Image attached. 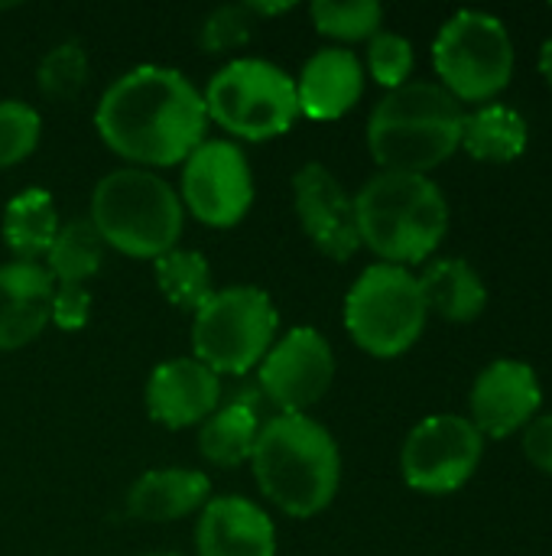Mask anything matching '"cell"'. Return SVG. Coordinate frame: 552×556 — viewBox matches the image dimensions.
Returning <instances> with one entry per match:
<instances>
[{
    "mask_svg": "<svg viewBox=\"0 0 552 556\" xmlns=\"http://www.w3.org/2000/svg\"><path fill=\"white\" fill-rule=\"evenodd\" d=\"M98 137L120 160L176 166L205 140L208 114L202 91L176 68L140 65L124 72L98 101Z\"/></svg>",
    "mask_w": 552,
    "mask_h": 556,
    "instance_id": "cell-1",
    "label": "cell"
},
{
    "mask_svg": "<svg viewBox=\"0 0 552 556\" xmlns=\"http://www.w3.org/2000/svg\"><path fill=\"white\" fill-rule=\"evenodd\" d=\"M251 469L257 489L290 518L325 511L342 482L335 437L306 414H277L260 424Z\"/></svg>",
    "mask_w": 552,
    "mask_h": 556,
    "instance_id": "cell-2",
    "label": "cell"
},
{
    "mask_svg": "<svg viewBox=\"0 0 552 556\" xmlns=\"http://www.w3.org/2000/svg\"><path fill=\"white\" fill-rule=\"evenodd\" d=\"M462 104L436 81H407L387 91L368 121V147L384 173L442 166L462 147Z\"/></svg>",
    "mask_w": 552,
    "mask_h": 556,
    "instance_id": "cell-3",
    "label": "cell"
},
{
    "mask_svg": "<svg viewBox=\"0 0 552 556\" xmlns=\"http://www.w3.org/2000/svg\"><path fill=\"white\" fill-rule=\"evenodd\" d=\"M355 218L361 244H368L381 264L407 267L426 261L442 244L449 205L429 176L381 169L355 195Z\"/></svg>",
    "mask_w": 552,
    "mask_h": 556,
    "instance_id": "cell-4",
    "label": "cell"
},
{
    "mask_svg": "<svg viewBox=\"0 0 552 556\" xmlns=\"http://www.w3.org/2000/svg\"><path fill=\"white\" fill-rule=\"evenodd\" d=\"M101 241L127 257L156 261L179 244L185 208L179 192L146 169H114L91 195V218Z\"/></svg>",
    "mask_w": 552,
    "mask_h": 556,
    "instance_id": "cell-5",
    "label": "cell"
},
{
    "mask_svg": "<svg viewBox=\"0 0 552 556\" xmlns=\"http://www.w3.org/2000/svg\"><path fill=\"white\" fill-rule=\"evenodd\" d=\"M205 114L238 140L283 137L296 117V81L267 59H234L211 75L205 94Z\"/></svg>",
    "mask_w": 552,
    "mask_h": 556,
    "instance_id": "cell-6",
    "label": "cell"
},
{
    "mask_svg": "<svg viewBox=\"0 0 552 556\" xmlns=\"http://www.w3.org/2000/svg\"><path fill=\"white\" fill-rule=\"evenodd\" d=\"M277 329L280 313L260 287L241 283L215 290L211 300L195 313L192 358L215 375H247L277 342Z\"/></svg>",
    "mask_w": 552,
    "mask_h": 556,
    "instance_id": "cell-7",
    "label": "cell"
},
{
    "mask_svg": "<svg viewBox=\"0 0 552 556\" xmlns=\"http://www.w3.org/2000/svg\"><path fill=\"white\" fill-rule=\"evenodd\" d=\"M426 303L407 267L371 264L345 296V329L374 358L410 352L426 329Z\"/></svg>",
    "mask_w": 552,
    "mask_h": 556,
    "instance_id": "cell-8",
    "label": "cell"
},
{
    "mask_svg": "<svg viewBox=\"0 0 552 556\" xmlns=\"http://www.w3.org/2000/svg\"><path fill=\"white\" fill-rule=\"evenodd\" d=\"M433 65L455 101H491L514 75L511 33L491 13L459 10L433 42Z\"/></svg>",
    "mask_w": 552,
    "mask_h": 556,
    "instance_id": "cell-9",
    "label": "cell"
},
{
    "mask_svg": "<svg viewBox=\"0 0 552 556\" xmlns=\"http://www.w3.org/2000/svg\"><path fill=\"white\" fill-rule=\"evenodd\" d=\"M485 456V437L472 420L455 414H436L420 420L400 453L403 479L423 495H452L478 469Z\"/></svg>",
    "mask_w": 552,
    "mask_h": 556,
    "instance_id": "cell-10",
    "label": "cell"
},
{
    "mask_svg": "<svg viewBox=\"0 0 552 556\" xmlns=\"http://www.w3.org/2000/svg\"><path fill=\"white\" fill-rule=\"evenodd\" d=\"M182 208L202 225L234 228L254 205V173L231 140H202L182 166Z\"/></svg>",
    "mask_w": 552,
    "mask_h": 556,
    "instance_id": "cell-11",
    "label": "cell"
},
{
    "mask_svg": "<svg viewBox=\"0 0 552 556\" xmlns=\"http://www.w3.org/2000/svg\"><path fill=\"white\" fill-rule=\"evenodd\" d=\"M335 381V355L319 329L299 326L270 345L260 362L257 388L280 414H306Z\"/></svg>",
    "mask_w": 552,
    "mask_h": 556,
    "instance_id": "cell-12",
    "label": "cell"
},
{
    "mask_svg": "<svg viewBox=\"0 0 552 556\" xmlns=\"http://www.w3.org/2000/svg\"><path fill=\"white\" fill-rule=\"evenodd\" d=\"M293 205L306 238L329 261H351L361 248L355 199L322 163H306L293 176Z\"/></svg>",
    "mask_w": 552,
    "mask_h": 556,
    "instance_id": "cell-13",
    "label": "cell"
},
{
    "mask_svg": "<svg viewBox=\"0 0 552 556\" xmlns=\"http://www.w3.org/2000/svg\"><path fill=\"white\" fill-rule=\"evenodd\" d=\"M540 381L527 362H491L472 388V424L482 437L504 440L527 427L540 410Z\"/></svg>",
    "mask_w": 552,
    "mask_h": 556,
    "instance_id": "cell-14",
    "label": "cell"
},
{
    "mask_svg": "<svg viewBox=\"0 0 552 556\" xmlns=\"http://www.w3.org/2000/svg\"><path fill=\"white\" fill-rule=\"evenodd\" d=\"M221 407V378L198 358L159 362L146 381V410L166 430L205 424Z\"/></svg>",
    "mask_w": 552,
    "mask_h": 556,
    "instance_id": "cell-15",
    "label": "cell"
},
{
    "mask_svg": "<svg viewBox=\"0 0 552 556\" xmlns=\"http://www.w3.org/2000/svg\"><path fill=\"white\" fill-rule=\"evenodd\" d=\"M198 556H277V531L270 515L244 498H208L195 528Z\"/></svg>",
    "mask_w": 552,
    "mask_h": 556,
    "instance_id": "cell-16",
    "label": "cell"
},
{
    "mask_svg": "<svg viewBox=\"0 0 552 556\" xmlns=\"http://www.w3.org/2000/svg\"><path fill=\"white\" fill-rule=\"evenodd\" d=\"M364 91V65L351 49H319L296 78L299 114L312 121H338L348 114Z\"/></svg>",
    "mask_w": 552,
    "mask_h": 556,
    "instance_id": "cell-17",
    "label": "cell"
},
{
    "mask_svg": "<svg viewBox=\"0 0 552 556\" xmlns=\"http://www.w3.org/2000/svg\"><path fill=\"white\" fill-rule=\"evenodd\" d=\"M52 277L39 264H0V352H16L42 336L52 309Z\"/></svg>",
    "mask_w": 552,
    "mask_h": 556,
    "instance_id": "cell-18",
    "label": "cell"
},
{
    "mask_svg": "<svg viewBox=\"0 0 552 556\" xmlns=\"http://www.w3.org/2000/svg\"><path fill=\"white\" fill-rule=\"evenodd\" d=\"M208 498H211V482L205 472L169 466V469H150L133 482V489L127 492V511L143 525H169L205 508Z\"/></svg>",
    "mask_w": 552,
    "mask_h": 556,
    "instance_id": "cell-19",
    "label": "cell"
},
{
    "mask_svg": "<svg viewBox=\"0 0 552 556\" xmlns=\"http://www.w3.org/2000/svg\"><path fill=\"white\" fill-rule=\"evenodd\" d=\"M420 293L426 313H436L449 323H472L488 306V287L478 270L462 257H439L420 277Z\"/></svg>",
    "mask_w": 552,
    "mask_h": 556,
    "instance_id": "cell-20",
    "label": "cell"
},
{
    "mask_svg": "<svg viewBox=\"0 0 552 556\" xmlns=\"http://www.w3.org/2000/svg\"><path fill=\"white\" fill-rule=\"evenodd\" d=\"M257 433H260L257 404L247 394H238L202 424L198 453L211 466L234 469L241 463H251Z\"/></svg>",
    "mask_w": 552,
    "mask_h": 556,
    "instance_id": "cell-21",
    "label": "cell"
},
{
    "mask_svg": "<svg viewBox=\"0 0 552 556\" xmlns=\"http://www.w3.org/2000/svg\"><path fill=\"white\" fill-rule=\"evenodd\" d=\"M55 231H59V208L46 189H23L7 202L0 235L16 261L36 264L39 257H46Z\"/></svg>",
    "mask_w": 552,
    "mask_h": 556,
    "instance_id": "cell-22",
    "label": "cell"
},
{
    "mask_svg": "<svg viewBox=\"0 0 552 556\" xmlns=\"http://www.w3.org/2000/svg\"><path fill=\"white\" fill-rule=\"evenodd\" d=\"M462 147L482 163H511L527 150V121L508 104H485L465 114Z\"/></svg>",
    "mask_w": 552,
    "mask_h": 556,
    "instance_id": "cell-23",
    "label": "cell"
},
{
    "mask_svg": "<svg viewBox=\"0 0 552 556\" xmlns=\"http://www.w3.org/2000/svg\"><path fill=\"white\" fill-rule=\"evenodd\" d=\"M42 261H46V274L52 277V283H81L85 287V280L101 270L104 241L88 218H72V222L59 225Z\"/></svg>",
    "mask_w": 552,
    "mask_h": 556,
    "instance_id": "cell-24",
    "label": "cell"
},
{
    "mask_svg": "<svg viewBox=\"0 0 552 556\" xmlns=\"http://www.w3.org/2000/svg\"><path fill=\"white\" fill-rule=\"evenodd\" d=\"M153 277L159 293L189 313H198L208 300H211V267L205 261L202 251H189V248H172L163 257L153 261Z\"/></svg>",
    "mask_w": 552,
    "mask_h": 556,
    "instance_id": "cell-25",
    "label": "cell"
},
{
    "mask_svg": "<svg viewBox=\"0 0 552 556\" xmlns=\"http://www.w3.org/2000/svg\"><path fill=\"white\" fill-rule=\"evenodd\" d=\"M312 23L322 36L342 39V42H361L381 33L384 7L377 0H316L309 7Z\"/></svg>",
    "mask_w": 552,
    "mask_h": 556,
    "instance_id": "cell-26",
    "label": "cell"
},
{
    "mask_svg": "<svg viewBox=\"0 0 552 556\" xmlns=\"http://www.w3.org/2000/svg\"><path fill=\"white\" fill-rule=\"evenodd\" d=\"M36 81L39 91L55 101V104H68L81 94V88L88 85V52L81 42L65 39L59 46H52L39 68H36Z\"/></svg>",
    "mask_w": 552,
    "mask_h": 556,
    "instance_id": "cell-27",
    "label": "cell"
},
{
    "mask_svg": "<svg viewBox=\"0 0 552 556\" xmlns=\"http://www.w3.org/2000/svg\"><path fill=\"white\" fill-rule=\"evenodd\" d=\"M42 134L39 114L16 98L0 101V169L20 166L26 156H33Z\"/></svg>",
    "mask_w": 552,
    "mask_h": 556,
    "instance_id": "cell-28",
    "label": "cell"
},
{
    "mask_svg": "<svg viewBox=\"0 0 552 556\" xmlns=\"http://www.w3.org/2000/svg\"><path fill=\"white\" fill-rule=\"evenodd\" d=\"M254 26H257V16L251 13L247 3L218 7L205 16V23L198 29V46L208 55H224V52L244 49L254 36Z\"/></svg>",
    "mask_w": 552,
    "mask_h": 556,
    "instance_id": "cell-29",
    "label": "cell"
},
{
    "mask_svg": "<svg viewBox=\"0 0 552 556\" xmlns=\"http://www.w3.org/2000/svg\"><path fill=\"white\" fill-rule=\"evenodd\" d=\"M413 42L400 33H377L368 39V72L377 85L384 88H400L407 85L410 72H413Z\"/></svg>",
    "mask_w": 552,
    "mask_h": 556,
    "instance_id": "cell-30",
    "label": "cell"
},
{
    "mask_svg": "<svg viewBox=\"0 0 552 556\" xmlns=\"http://www.w3.org/2000/svg\"><path fill=\"white\" fill-rule=\"evenodd\" d=\"M91 316V293L81 283H59L52 290V309L49 323H55L62 332H78L88 326Z\"/></svg>",
    "mask_w": 552,
    "mask_h": 556,
    "instance_id": "cell-31",
    "label": "cell"
},
{
    "mask_svg": "<svg viewBox=\"0 0 552 556\" xmlns=\"http://www.w3.org/2000/svg\"><path fill=\"white\" fill-rule=\"evenodd\" d=\"M524 453H527V459H530L540 472L552 476V414L537 417V420L527 424Z\"/></svg>",
    "mask_w": 552,
    "mask_h": 556,
    "instance_id": "cell-32",
    "label": "cell"
},
{
    "mask_svg": "<svg viewBox=\"0 0 552 556\" xmlns=\"http://www.w3.org/2000/svg\"><path fill=\"white\" fill-rule=\"evenodd\" d=\"M251 7V13L260 20H267V16H277V13H286V10H293V3H247Z\"/></svg>",
    "mask_w": 552,
    "mask_h": 556,
    "instance_id": "cell-33",
    "label": "cell"
},
{
    "mask_svg": "<svg viewBox=\"0 0 552 556\" xmlns=\"http://www.w3.org/2000/svg\"><path fill=\"white\" fill-rule=\"evenodd\" d=\"M540 72H543V78L550 81L552 88V39H547L543 49H540Z\"/></svg>",
    "mask_w": 552,
    "mask_h": 556,
    "instance_id": "cell-34",
    "label": "cell"
},
{
    "mask_svg": "<svg viewBox=\"0 0 552 556\" xmlns=\"http://www.w3.org/2000/svg\"><path fill=\"white\" fill-rule=\"evenodd\" d=\"M150 556H182V554H150Z\"/></svg>",
    "mask_w": 552,
    "mask_h": 556,
    "instance_id": "cell-35",
    "label": "cell"
}]
</instances>
